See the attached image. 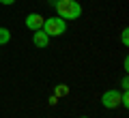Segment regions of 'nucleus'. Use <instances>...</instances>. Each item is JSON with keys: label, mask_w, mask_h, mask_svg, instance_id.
<instances>
[{"label": "nucleus", "mask_w": 129, "mask_h": 118, "mask_svg": "<svg viewBox=\"0 0 129 118\" xmlns=\"http://www.w3.org/2000/svg\"><path fill=\"white\" fill-rule=\"evenodd\" d=\"M11 41V30L9 28H0V45H7Z\"/></svg>", "instance_id": "obj_6"}, {"label": "nucleus", "mask_w": 129, "mask_h": 118, "mask_svg": "<svg viewBox=\"0 0 129 118\" xmlns=\"http://www.w3.org/2000/svg\"><path fill=\"white\" fill-rule=\"evenodd\" d=\"M120 41H123V45H129V30H127V28L120 32Z\"/></svg>", "instance_id": "obj_9"}, {"label": "nucleus", "mask_w": 129, "mask_h": 118, "mask_svg": "<svg viewBox=\"0 0 129 118\" xmlns=\"http://www.w3.org/2000/svg\"><path fill=\"white\" fill-rule=\"evenodd\" d=\"M43 22H45V17L43 15H39V13H28L26 15V28L28 30H41L43 28Z\"/></svg>", "instance_id": "obj_4"}, {"label": "nucleus", "mask_w": 129, "mask_h": 118, "mask_svg": "<svg viewBox=\"0 0 129 118\" xmlns=\"http://www.w3.org/2000/svg\"><path fill=\"white\" fill-rule=\"evenodd\" d=\"M0 5H5V7H11V5H15V0H0Z\"/></svg>", "instance_id": "obj_11"}, {"label": "nucleus", "mask_w": 129, "mask_h": 118, "mask_svg": "<svg viewBox=\"0 0 129 118\" xmlns=\"http://www.w3.org/2000/svg\"><path fill=\"white\" fill-rule=\"evenodd\" d=\"M80 118H90V116H80Z\"/></svg>", "instance_id": "obj_13"}, {"label": "nucleus", "mask_w": 129, "mask_h": 118, "mask_svg": "<svg viewBox=\"0 0 129 118\" xmlns=\"http://www.w3.org/2000/svg\"><path fill=\"white\" fill-rule=\"evenodd\" d=\"M120 105H123V107H129V95H127V90L120 92Z\"/></svg>", "instance_id": "obj_8"}, {"label": "nucleus", "mask_w": 129, "mask_h": 118, "mask_svg": "<svg viewBox=\"0 0 129 118\" xmlns=\"http://www.w3.org/2000/svg\"><path fill=\"white\" fill-rule=\"evenodd\" d=\"M101 105L106 109H116L120 105V92L116 90V88H114V90H106L101 95Z\"/></svg>", "instance_id": "obj_3"}, {"label": "nucleus", "mask_w": 129, "mask_h": 118, "mask_svg": "<svg viewBox=\"0 0 129 118\" xmlns=\"http://www.w3.org/2000/svg\"><path fill=\"white\" fill-rule=\"evenodd\" d=\"M56 2H58V0H50V5H52V7H54V5H56Z\"/></svg>", "instance_id": "obj_12"}, {"label": "nucleus", "mask_w": 129, "mask_h": 118, "mask_svg": "<svg viewBox=\"0 0 129 118\" xmlns=\"http://www.w3.org/2000/svg\"><path fill=\"white\" fill-rule=\"evenodd\" d=\"M54 9H56V15L62 17L64 22L67 19H78L82 15V5L78 0H58L54 5Z\"/></svg>", "instance_id": "obj_1"}, {"label": "nucleus", "mask_w": 129, "mask_h": 118, "mask_svg": "<svg viewBox=\"0 0 129 118\" xmlns=\"http://www.w3.org/2000/svg\"><path fill=\"white\" fill-rule=\"evenodd\" d=\"M67 95H69V86L58 84V86H56V97H67Z\"/></svg>", "instance_id": "obj_7"}, {"label": "nucleus", "mask_w": 129, "mask_h": 118, "mask_svg": "<svg viewBox=\"0 0 129 118\" xmlns=\"http://www.w3.org/2000/svg\"><path fill=\"white\" fill-rule=\"evenodd\" d=\"M32 43H35V47H47L50 45V36L45 34L43 30H35V34H32Z\"/></svg>", "instance_id": "obj_5"}, {"label": "nucleus", "mask_w": 129, "mask_h": 118, "mask_svg": "<svg viewBox=\"0 0 129 118\" xmlns=\"http://www.w3.org/2000/svg\"><path fill=\"white\" fill-rule=\"evenodd\" d=\"M127 86H129V82H127V77H123V80H120V88H123V90H127Z\"/></svg>", "instance_id": "obj_10"}, {"label": "nucleus", "mask_w": 129, "mask_h": 118, "mask_svg": "<svg viewBox=\"0 0 129 118\" xmlns=\"http://www.w3.org/2000/svg\"><path fill=\"white\" fill-rule=\"evenodd\" d=\"M43 32H45L47 36H62L64 32H67V22H64L62 17H58V15H56V17H47L45 22H43V28H41Z\"/></svg>", "instance_id": "obj_2"}]
</instances>
